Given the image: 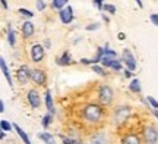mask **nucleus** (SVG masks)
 <instances>
[{
    "label": "nucleus",
    "instance_id": "1",
    "mask_svg": "<svg viewBox=\"0 0 158 144\" xmlns=\"http://www.w3.org/2000/svg\"><path fill=\"white\" fill-rule=\"evenodd\" d=\"M102 107L98 106V104H86L82 107V112H81V118L82 121L86 122V124H98V122L102 119Z\"/></svg>",
    "mask_w": 158,
    "mask_h": 144
},
{
    "label": "nucleus",
    "instance_id": "2",
    "mask_svg": "<svg viewBox=\"0 0 158 144\" xmlns=\"http://www.w3.org/2000/svg\"><path fill=\"white\" fill-rule=\"evenodd\" d=\"M158 141V131L152 125H148L143 129V143L145 144H157Z\"/></svg>",
    "mask_w": 158,
    "mask_h": 144
},
{
    "label": "nucleus",
    "instance_id": "3",
    "mask_svg": "<svg viewBox=\"0 0 158 144\" xmlns=\"http://www.w3.org/2000/svg\"><path fill=\"white\" fill-rule=\"evenodd\" d=\"M98 100L101 104H110L111 100H113V90L108 85H102L100 90H98Z\"/></svg>",
    "mask_w": 158,
    "mask_h": 144
},
{
    "label": "nucleus",
    "instance_id": "4",
    "mask_svg": "<svg viewBox=\"0 0 158 144\" xmlns=\"http://www.w3.org/2000/svg\"><path fill=\"white\" fill-rule=\"evenodd\" d=\"M130 115V107L129 106H118L116 112H114V124H123Z\"/></svg>",
    "mask_w": 158,
    "mask_h": 144
},
{
    "label": "nucleus",
    "instance_id": "5",
    "mask_svg": "<svg viewBox=\"0 0 158 144\" xmlns=\"http://www.w3.org/2000/svg\"><path fill=\"white\" fill-rule=\"evenodd\" d=\"M44 46H41V44H34V46L31 47V58L34 62H41L43 58H44Z\"/></svg>",
    "mask_w": 158,
    "mask_h": 144
},
{
    "label": "nucleus",
    "instance_id": "6",
    "mask_svg": "<svg viewBox=\"0 0 158 144\" xmlns=\"http://www.w3.org/2000/svg\"><path fill=\"white\" fill-rule=\"evenodd\" d=\"M123 60L126 66H127V69L130 71H135L136 69V60H135V56L132 55L129 49H124L123 50Z\"/></svg>",
    "mask_w": 158,
    "mask_h": 144
},
{
    "label": "nucleus",
    "instance_id": "7",
    "mask_svg": "<svg viewBox=\"0 0 158 144\" xmlns=\"http://www.w3.org/2000/svg\"><path fill=\"white\" fill-rule=\"evenodd\" d=\"M27 97H28V103L31 104V107L32 109H38L40 106H41V98H40V94L35 90H29L28 94H27Z\"/></svg>",
    "mask_w": 158,
    "mask_h": 144
},
{
    "label": "nucleus",
    "instance_id": "8",
    "mask_svg": "<svg viewBox=\"0 0 158 144\" xmlns=\"http://www.w3.org/2000/svg\"><path fill=\"white\" fill-rule=\"evenodd\" d=\"M59 16H60V21H62L63 24H66V25L70 24L72 21H73V11H72V7L68 6L66 9H60Z\"/></svg>",
    "mask_w": 158,
    "mask_h": 144
},
{
    "label": "nucleus",
    "instance_id": "9",
    "mask_svg": "<svg viewBox=\"0 0 158 144\" xmlns=\"http://www.w3.org/2000/svg\"><path fill=\"white\" fill-rule=\"evenodd\" d=\"M29 78H31V69H29L27 65L21 66V68L18 69V80H19V82H21V84H27Z\"/></svg>",
    "mask_w": 158,
    "mask_h": 144
},
{
    "label": "nucleus",
    "instance_id": "10",
    "mask_svg": "<svg viewBox=\"0 0 158 144\" xmlns=\"http://www.w3.org/2000/svg\"><path fill=\"white\" fill-rule=\"evenodd\" d=\"M31 80L34 81L35 84L43 85L45 82V74L41 69H31Z\"/></svg>",
    "mask_w": 158,
    "mask_h": 144
},
{
    "label": "nucleus",
    "instance_id": "11",
    "mask_svg": "<svg viewBox=\"0 0 158 144\" xmlns=\"http://www.w3.org/2000/svg\"><path fill=\"white\" fill-rule=\"evenodd\" d=\"M0 68H2V72L5 75V78L7 80V84L10 87H13V81H12V76H10V72H9V68L6 65V60L5 58H0Z\"/></svg>",
    "mask_w": 158,
    "mask_h": 144
},
{
    "label": "nucleus",
    "instance_id": "12",
    "mask_svg": "<svg viewBox=\"0 0 158 144\" xmlns=\"http://www.w3.org/2000/svg\"><path fill=\"white\" fill-rule=\"evenodd\" d=\"M122 144H142V141L136 134H127L122 138Z\"/></svg>",
    "mask_w": 158,
    "mask_h": 144
},
{
    "label": "nucleus",
    "instance_id": "13",
    "mask_svg": "<svg viewBox=\"0 0 158 144\" xmlns=\"http://www.w3.org/2000/svg\"><path fill=\"white\" fill-rule=\"evenodd\" d=\"M22 33H23V35H25L27 38L32 37V34H34V24L31 22V21L23 22V25H22Z\"/></svg>",
    "mask_w": 158,
    "mask_h": 144
},
{
    "label": "nucleus",
    "instance_id": "14",
    "mask_svg": "<svg viewBox=\"0 0 158 144\" xmlns=\"http://www.w3.org/2000/svg\"><path fill=\"white\" fill-rule=\"evenodd\" d=\"M45 106H47V109H48V113L51 115H54V104H53V97H51V91L50 90H47L45 91Z\"/></svg>",
    "mask_w": 158,
    "mask_h": 144
},
{
    "label": "nucleus",
    "instance_id": "15",
    "mask_svg": "<svg viewBox=\"0 0 158 144\" xmlns=\"http://www.w3.org/2000/svg\"><path fill=\"white\" fill-rule=\"evenodd\" d=\"M13 129L16 131L18 135L21 137V140H22V141H23L25 144H32V143H31V140L28 138V135H27V133H25V131H23V129H22L21 127H19L18 124H13Z\"/></svg>",
    "mask_w": 158,
    "mask_h": 144
},
{
    "label": "nucleus",
    "instance_id": "16",
    "mask_svg": "<svg viewBox=\"0 0 158 144\" xmlns=\"http://www.w3.org/2000/svg\"><path fill=\"white\" fill-rule=\"evenodd\" d=\"M38 138L43 140L45 144H56V138L51 135V134H47V133H41L38 134Z\"/></svg>",
    "mask_w": 158,
    "mask_h": 144
},
{
    "label": "nucleus",
    "instance_id": "17",
    "mask_svg": "<svg viewBox=\"0 0 158 144\" xmlns=\"http://www.w3.org/2000/svg\"><path fill=\"white\" fill-rule=\"evenodd\" d=\"M129 88H130V91H133V93H141L142 88H141V82H139V80H138V78H135V80L130 81Z\"/></svg>",
    "mask_w": 158,
    "mask_h": 144
},
{
    "label": "nucleus",
    "instance_id": "18",
    "mask_svg": "<svg viewBox=\"0 0 158 144\" xmlns=\"http://www.w3.org/2000/svg\"><path fill=\"white\" fill-rule=\"evenodd\" d=\"M57 63L60 65V66H64V65H69L70 63V55H69L68 52H64L62 55V56H60V58L57 59Z\"/></svg>",
    "mask_w": 158,
    "mask_h": 144
},
{
    "label": "nucleus",
    "instance_id": "19",
    "mask_svg": "<svg viewBox=\"0 0 158 144\" xmlns=\"http://www.w3.org/2000/svg\"><path fill=\"white\" fill-rule=\"evenodd\" d=\"M7 41H9L10 46H15V43H16V34H15V31H13L10 27L7 29Z\"/></svg>",
    "mask_w": 158,
    "mask_h": 144
},
{
    "label": "nucleus",
    "instance_id": "20",
    "mask_svg": "<svg viewBox=\"0 0 158 144\" xmlns=\"http://www.w3.org/2000/svg\"><path fill=\"white\" fill-rule=\"evenodd\" d=\"M114 59H116V58H113V56H107V55H104V56H102V59H101V63L104 65V66H108V68H110V66H111V63L114 62Z\"/></svg>",
    "mask_w": 158,
    "mask_h": 144
},
{
    "label": "nucleus",
    "instance_id": "21",
    "mask_svg": "<svg viewBox=\"0 0 158 144\" xmlns=\"http://www.w3.org/2000/svg\"><path fill=\"white\" fill-rule=\"evenodd\" d=\"M51 119H53V115L51 113H47V115L43 116V119H41V125H43V128H47L48 125H50Z\"/></svg>",
    "mask_w": 158,
    "mask_h": 144
},
{
    "label": "nucleus",
    "instance_id": "22",
    "mask_svg": "<svg viewBox=\"0 0 158 144\" xmlns=\"http://www.w3.org/2000/svg\"><path fill=\"white\" fill-rule=\"evenodd\" d=\"M69 0H53L51 2V6L54 7V9H63V6L68 3Z\"/></svg>",
    "mask_w": 158,
    "mask_h": 144
},
{
    "label": "nucleus",
    "instance_id": "23",
    "mask_svg": "<svg viewBox=\"0 0 158 144\" xmlns=\"http://www.w3.org/2000/svg\"><path fill=\"white\" fill-rule=\"evenodd\" d=\"M0 128H2V131H10L12 128H13V125H10L6 119H2L0 121Z\"/></svg>",
    "mask_w": 158,
    "mask_h": 144
},
{
    "label": "nucleus",
    "instance_id": "24",
    "mask_svg": "<svg viewBox=\"0 0 158 144\" xmlns=\"http://www.w3.org/2000/svg\"><path fill=\"white\" fill-rule=\"evenodd\" d=\"M19 13H21V15H23V16H27V18H32L34 16V13H32V12L31 11H28V9H23V7H19Z\"/></svg>",
    "mask_w": 158,
    "mask_h": 144
},
{
    "label": "nucleus",
    "instance_id": "25",
    "mask_svg": "<svg viewBox=\"0 0 158 144\" xmlns=\"http://www.w3.org/2000/svg\"><path fill=\"white\" fill-rule=\"evenodd\" d=\"M92 71H94V72H97L98 75H102V76L106 75V71H104V68H101L100 65H92Z\"/></svg>",
    "mask_w": 158,
    "mask_h": 144
},
{
    "label": "nucleus",
    "instance_id": "26",
    "mask_svg": "<svg viewBox=\"0 0 158 144\" xmlns=\"http://www.w3.org/2000/svg\"><path fill=\"white\" fill-rule=\"evenodd\" d=\"M102 11H107L108 13H111V15H114V13H116V6H114V5H104V7H102Z\"/></svg>",
    "mask_w": 158,
    "mask_h": 144
},
{
    "label": "nucleus",
    "instance_id": "27",
    "mask_svg": "<svg viewBox=\"0 0 158 144\" xmlns=\"http://www.w3.org/2000/svg\"><path fill=\"white\" fill-rule=\"evenodd\" d=\"M147 100H148V103L151 104V106H152L154 109H158V102H157V100H155V98L152 97V96H148V98H147Z\"/></svg>",
    "mask_w": 158,
    "mask_h": 144
},
{
    "label": "nucleus",
    "instance_id": "28",
    "mask_svg": "<svg viewBox=\"0 0 158 144\" xmlns=\"http://www.w3.org/2000/svg\"><path fill=\"white\" fill-rule=\"evenodd\" d=\"M111 69H114V71H120L122 69V65H120V62H118L117 59H114V62L111 63V66H110Z\"/></svg>",
    "mask_w": 158,
    "mask_h": 144
},
{
    "label": "nucleus",
    "instance_id": "29",
    "mask_svg": "<svg viewBox=\"0 0 158 144\" xmlns=\"http://www.w3.org/2000/svg\"><path fill=\"white\" fill-rule=\"evenodd\" d=\"M92 2H94V5H95L97 9L102 11V7H104V0H92Z\"/></svg>",
    "mask_w": 158,
    "mask_h": 144
},
{
    "label": "nucleus",
    "instance_id": "30",
    "mask_svg": "<svg viewBox=\"0 0 158 144\" xmlns=\"http://www.w3.org/2000/svg\"><path fill=\"white\" fill-rule=\"evenodd\" d=\"M104 55H107V56H113V58H116V52H114V50H111V49H108L107 46L104 47Z\"/></svg>",
    "mask_w": 158,
    "mask_h": 144
},
{
    "label": "nucleus",
    "instance_id": "31",
    "mask_svg": "<svg viewBox=\"0 0 158 144\" xmlns=\"http://www.w3.org/2000/svg\"><path fill=\"white\" fill-rule=\"evenodd\" d=\"M149 19H151V22H152L155 27H158V13H152V15L149 16Z\"/></svg>",
    "mask_w": 158,
    "mask_h": 144
},
{
    "label": "nucleus",
    "instance_id": "32",
    "mask_svg": "<svg viewBox=\"0 0 158 144\" xmlns=\"http://www.w3.org/2000/svg\"><path fill=\"white\" fill-rule=\"evenodd\" d=\"M37 9H38V11H44L45 9V3L43 0H37Z\"/></svg>",
    "mask_w": 158,
    "mask_h": 144
},
{
    "label": "nucleus",
    "instance_id": "33",
    "mask_svg": "<svg viewBox=\"0 0 158 144\" xmlns=\"http://www.w3.org/2000/svg\"><path fill=\"white\" fill-rule=\"evenodd\" d=\"M100 28V24H91L86 27V31H94V29H98Z\"/></svg>",
    "mask_w": 158,
    "mask_h": 144
},
{
    "label": "nucleus",
    "instance_id": "34",
    "mask_svg": "<svg viewBox=\"0 0 158 144\" xmlns=\"http://www.w3.org/2000/svg\"><path fill=\"white\" fill-rule=\"evenodd\" d=\"M63 144H76V141L72 138H68V137H63Z\"/></svg>",
    "mask_w": 158,
    "mask_h": 144
},
{
    "label": "nucleus",
    "instance_id": "35",
    "mask_svg": "<svg viewBox=\"0 0 158 144\" xmlns=\"http://www.w3.org/2000/svg\"><path fill=\"white\" fill-rule=\"evenodd\" d=\"M117 37H118V40H124V38H126V35H124L123 33H118Z\"/></svg>",
    "mask_w": 158,
    "mask_h": 144
},
{
    "label": "nucleus",
    "instance_id": "36",
    "mask_svg": "<svg viewBox=\"0 0 158 144\" xmlns=\"http://www.w3.org/2000/svg\"><path fill=\"white\" fill-rule=\"evenodd\" d=\"M0 112H5V103H3V100L0 102Z\"/></svg>",
    "mask_w": 158,
    "mask_h": 144
},
{
    "label": "nucleus",
    "instance_id": "37",
    "mask_svg": "<svg viewBox=\"0 0 158 144\" xmlns=\"http://www.w3.org/2000/svg\"><path fill=\"white\" fill-rule=\"evenodd\" d=\"M124 75H126V76H132V71L126 69V71H124Z\"/></svg>",
    "mask_w": 158,
    "mask_h": 144
},
{
    "label": "nucleus",
    "instance_id": "38",
    "mask_svg": "<svg viewBox=\"0 0 158 144\" xmlns=\"http://www.w3.org/2000/svg\"><path fill=\"white\" fill-rule=\"evenodd\" d=\"M2 6H3L5 9H7V3H6V0H2Z\"/></svg>",
    "mask_w": 158,
    "mask_h": 144
},
{
    "label": "nucleus",
    "instance_id": "39",
    "mask_svg": "<svg viewBox=\"0 0 158 144\" xmlns=\"http://www.w3.org/2000/svg\"><path fill=\"white\" fill-rule=\"evenodd\" d=\"M136 3H138V6H139V7H143V5H142V2L141 0H135Z\"/></svg>",
    "mask_w": 158,
    "mask_h": 144
},
{
    "label": "nucleus",
    "instance_id": "40",
    "mask_svg": "<svg viewBox=\"0 0 158 144\" xmlns=\"http://www.w3.org/2000/svg\"><path fill=\"white\" fill-rule=\"evenodd\" d=\"M154 115H155V118L158 119V109H154Z\"/></svg>",
    "mask_w": 158,
    "mask_h": 144
},
{
    "label": "nucleus",
    "instance_id": "41",
    "mask_svg": "<svg viewBox=\"0 0 158 144\" xmlns=\"http://www.w3.org/2000/svg\"><path fill=\"white\" fill-rule=\"evenodd\" d=\"M45 47H47V49L50 47V41H48V40H45Z\"/></svg>",
    "mask_w": 158,
    "mask_h": 144
},
{
    "label": "nucleus",
    "instance_id": "42",
    "mask_svg": "<svg viewBox=\"0 0 158 144\" xmlns=\"http://www.w3.org/2000/svg\"><path fill=\"white\" fill-rule=\"evenodd\" d=\"M102 19H104V22H108V18L106 15H102Z\"/></svg>",
    "mask_w": 158,
    "mask_h": 144
}]
</instances>
